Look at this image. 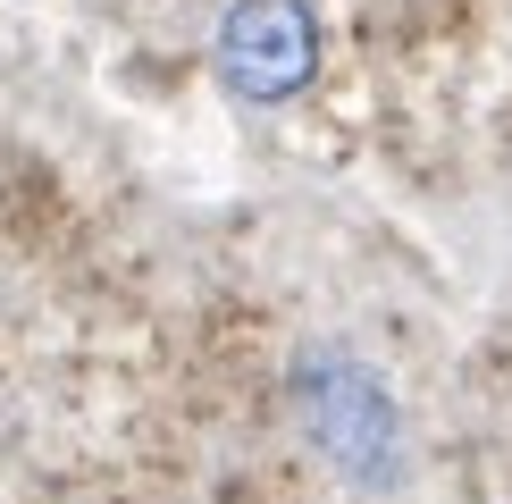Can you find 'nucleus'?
Wrapping results in <instances>:
<instances>
[{
    "label": "nucleus",
    "instance_id": "obj_1",
    "mask_svg": "<svg viewBox=\"0 0 512 504\" xmlns=\"http://www.w3.org/2000/svg\"><path fill=\"white\" fill-rule=\"evenodd\" d=\"M286 404H294L303 446L345 488H395L403 479V412H395L387 378L370 362H353L345 345H311L286 378Z\"/></svg>",
    "mask_w": 512,
    "mask_h": 504
},
{
    "label": "nucleus",
    "instance_id": "obj_2",
    "mask_svg": "<svg viewBox=\"0 0 512 504\" xmlns=\"http://www.w3.org/2000/svg\"><path fill=\"white\" fill-rule=\"evenodd\" d=\"M210 68L236 101H294L319 76V17L311 0H236L210 34Z\"/></svg>",
    "mask_w": 512,
    "mask_h": 504
}]
</instances>
